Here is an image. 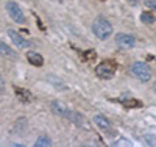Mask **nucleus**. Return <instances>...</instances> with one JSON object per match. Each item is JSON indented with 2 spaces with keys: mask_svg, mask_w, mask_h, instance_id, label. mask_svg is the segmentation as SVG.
I'll use <instances>...</instances> for the list:
<instances>
[{
  "mask_svg": "<svg viewBox=\"0 0 156 147\" xmlns=\"http://www.w3.org/2000/svg\"><path fill=\"white\" fill-rule=\"evenodd\" d=\"M50 108H51V111H53L55 114H58L61 117H66L67 121L73 122L75 125H78V127L83 125V121H84L83 114H80L78 111L69 108L64 102H61V100H51L50 102Z\"/></svg>",
  "mask_w": 156,
  "mask_h": 147,
  "instance_id": "obj_1",
  "label": "nucleus"
},
{
  "mask_svg": "<svg viewBox=\"0 0 156 147\" xmlns=\"http://www.w3.org/2000/svg\"><path fill=\"white\" fill-rule=\"evenodd\" d=\"M112 24L103 16H97L92 22V33L95 35V38H98L100 41H106L108 38H111L112 35Z\"/></svg>",
  "mask_w": 156,
  "mask_h": 147,
  "instance_id": "obj_2",
  "label": "nucleus"
},
{
  "mask_svg": "<svg viewBox=\"0 0 156 147\" xmlns=\"http://www.w3.org/2000/svg\"><path fill=\"white\" fill-rule=\"evenodd\" d=\"M131 74L140 80L142 83H147L150 82V78H151V69H150V66L144 61H136L131 64Z\"/></svg>",
  "mask_w": 156,
  "mask_h": 147,
  "instance_id": "obj_3",
  "label": "nucleus"
},
{
  "mask_svg": "<svg viewBox=\"0 0 156 147\" xmlns=\"http://www.w3.org/2000/svg\"><path fill=\"white\" fill-rule=\"evenodd\" d=\"M114 42L117 47L128 50V49H133L136 46V38L133 35H128V33H117L114 38Z\"/></svg>",
  "mask_w": 156,
  "mask_h": 147,
  "instance_id": "obj_4",
  "label": "nucleus"
},
{
  "mask_svg": "<svg viewBox=\"0 0 156 147\" xmlns=\"http://www.w3.org/2000/svg\"><path fill=\"white\" fill-rule=\"evenodd\" d=\"M6 8V13H8V16L14 20L16 24H23L25 22V16H23V11L20 9V6L16 3V2H8L5 5Z\"/></svg>",
  "mask_w": 156,
  "mask_h": 147,
  "instance_id": "obj_5",
  "label": "nucleus"
},
{
  "mask_svg": "<svg viewBox=\"0 0 156 147\" xmlns=\"http://www.w3.org/2000/svg\"><path fill=\"white\" fill-rule=\"evenodd\" d=\"M95 74H97L100 78H103V80H109V78L114 77L115 69H114V66H112L111 63L105 61V63H100L97 68H95Z\"/></svg>",
  "mask_w": 156,
  "mask_h": 147,
  "instance_id": "obj_6",
  "label": "nucleus"
},
{
  "mask_svg": "<svg viewBox=\"0 0 156 147\" xmlns=\"http://www.w3.org/2000/svg\"><path fill=\"white\" fill-rule=\"evenodd\" d=\"M6 33H8L9 39L12 41V44H14L16 47H19V49H28V47H31V46H33V42L27 41V39L22 38L17 31H14L12 28H8V30H6Z\"/></svg>",
  "mask_w": 156,
  "mask_h": 147,
  "instance_id": "obj_7",
  "label": "nucleus"
},
{
  "mask_svg": "<svg viewBox=\"0 0 156 147\" xmlns=\"http://www.w3.org/2000/svg\"><path fill=\"white\" fill-rule=\"evenodd\" d=\"M92 121H94V124L97 125V128H100L101 131L108 133V135H111V133H112V125H111L109 119H108L106 116H103V114H95V116L92 117Z\"/></svg>",
  "mask_w": 156,
  "mask_h": 147,
  "instance_id": "obj_8",
  "label": "nucleus"
},
{
  "mask_svg": "<svg viewBox=\"0 0 156 147\" xmlns=\"http://www.w3.org/2000/svg\"><path fill=\"white\" fill-rule=\"evenodd\" d=\"M27 60H28L30 64L36 66V68L42 66V63H44L42 55H41V53H37V52H28V53H27Z\"/></svg>",
  "mask_w": 156,
  "mask_h": 147,
  "instance_id": "obj_9",
  "label": "nucleus"
},
{
  "mask_svg": "<svg viewBox=\"0 0 156 147\" xmlns=\"http://www.w3.org/2000/svg\"><path fill=\"white\" fill-rule=\"evenodd\" d=\"M0 55L2 57H6V58H16V52L12 50L8 44H5L3 41H0Z\"/></svg>",
  "mask_w": 156,
  "mask_h": 147,
  "instance_id": "obj_10",
  "label": "nucleus"
},
{
  "mask_svg": "<svg viewBox=\"0 0 156 147\" xmlns=\"http://www.w3.org/2000/svg\"><path fill=\"white\" fill-rule=\"evenodd\" d=\"M12 128H14V133H22L25 128H27V119H25V117H19L17 121L14 122V127H12Z\"/></svg>",
  "mask_w": 156,
  "mask_h": 147,
  "instance_id": "obj_11",
  "label": "nucleus"
},
{
  "mask_svg": "<svg viewBox=\"0 0 156 147\" xmlns=\"http://www.w3.org/2000/svg\"><path fill=\"white\" fill-rule=\"evenodd\" d=\"M36 147H50L51 145V139L48 136H39L34 142Z\"/></svg>",
  "mask_w": 156,
  "mask_h": 147,
  "instance_id": "obj_12",
  "label": "nucleus"
},
{
  "mask_svg": "<svg viewBox=\"0 0 156 147\" xmlns=\"http://www.w3.org/2000/svg\"><path fill=\"white\" fill-rule=\"evenodd\" d=\"M140 20L144 22V24H147V25H150V24H154L156 17L151 14V13L145 11V13H142V14H140Z\"/></svg>",
  "mask_w": 156,
  "mask_h": 147,
  "instance_id": "obj_13",
  "label": "nucleus"
},
{
  "mask_svg": "<svg viewBox=\"0 0 156 147\" xmlns=\"http://www.w3.org/2000/svg\"><path fill=\"white\" fill-rule=\"evenodd\" d=\"M112 145H115V147H120V145H128V147H131L133 142L129 141V139H126V138H119L115 142H112Z\"/></svg>",
  "mask_w": 156,
  "mask_h": 147,
  "instance_id": "obj_14",
  "label": "nucleus"
},
{
  "mask_svg": "<svg viewBox=\"0 0 156 147\" xmlns=\"http://www.w3.org/2000/svg\"><path fill=\"white\" fill-rule=\"evenodd\" d=\"M144 141H145L147 145L156 147V136H154V135H145V136H144Z\"/></svg>",
  "mask_w": 156,
  "mask_h": 147,
  "instance_id": "obj_15",
  "label": "nucleus"
},
{
  "mask_svg": "<svg viewBox=\"0 0 156 147\" xmlns=\"http://www.w3.org/2000/svg\"><path fill=\"white\" fill-rule=\"evenodd\" d=\"M145 5H147L150 9H153V11L156 13V0H147V2H145Z\"/></svg>",
  "mask_w": 156,
  "mask_h": 147,
  "instance_id": "obj_16",
  "label": "nucleus"
},
{
  "mask_svg": "<svg viewBox=\"0 0 156 147\" xmlns=\"http://www.w3.org/2000/svg\"><path fill=\"white\" fill-rule=\"evenodd\" d=\"M3 89H5V82H3V78L0 77V92H2Z\"/></svg>",
  "mask_w": 156,
  "mask_h": 147,
  "instance_id": "obj_17",
  "label": "nucleus"
},
{
  "mask_svg": "<svg viewBox=\"0 0 156 147\" xmlns=\"http://www.w3.org/2000/svg\"><path fill=\"white\" fill-rule=\"evenodd\" d=\"M126 2H129L131 5H137V2H139V0H126Z\"/></svg>",
  "mask_w": 156,
  "mask_h": 147,
  "instance_id": "obj_18",
  "label": "nucleus"
},
{
  "mask_svg": "<svg viewBox=\"0 0 156 147\" xmlns=\"http://www.w3.org/2000/svg\"><path fill=\"white\" fill-rule=\"evenodd\" d=\"M153 91L156 92V82H154V85H153Z\"/></svg>",
  "mask_w": 156,
  "mask_h": 147,
  "instance_id": "obj_19",
  "label": "nucleus"
}]
</instances>
